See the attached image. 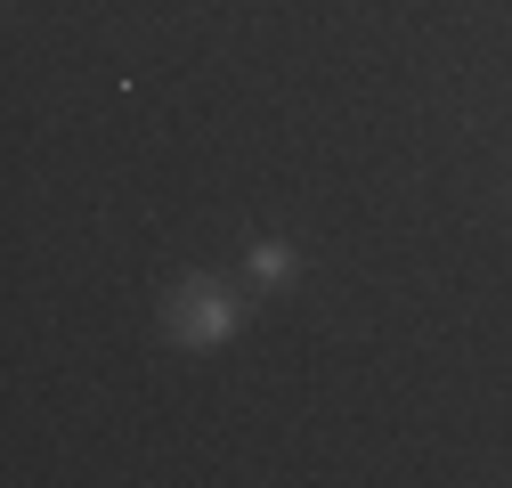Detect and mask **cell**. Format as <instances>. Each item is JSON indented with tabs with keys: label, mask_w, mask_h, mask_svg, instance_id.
I'll list each match as a JSON object with an SVG mask.
<instances>
[{
	"label": "cell",
	"mask_w": 512,
	"mask_h": 488,
	"mask_svg": "<svg viewBox=\"0 0 512 488\" xmlns=\"http://www.w3.org/2000/svg\"><path fill=\"white\" fill-rule=\"evenodd\" d=\"M236 326H244V293L228 277H179L163 301V334L179 350H220Z\"/></svg>",
	"instance_id": "6da1fadb"
},
{
	"label": "cell",
	"mask_w": 512,
	"mask_h": 488,
	"mask_svg": "<svg viewBox=\"0 0 512 488\" xmlns=\"http://www.w3.org/2000/svg\"><path fill=\"white\" fill-rule=\"evenodd\" d=\"M244 269H252V285H293V277H301V253H293L285 236H261V244L244 253Z\"/></svg>",
	"instance_id": "7a4b0ae2"
}]
</instances>
